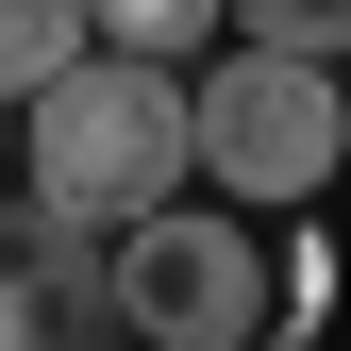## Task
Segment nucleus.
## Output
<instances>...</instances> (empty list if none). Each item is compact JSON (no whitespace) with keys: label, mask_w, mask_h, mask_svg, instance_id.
<instances>
[{"label":"nucleus","mask_w":351,"mask_h":351,"mask_svg":"<svg viewBox=\"0 0 351 351\" xmlns=\"http://www.w3.org/2000/svg\"><path fill=\"white\" fill-rule=\"evenodd\" d=\"M17 201H51L67 234H134V217L201 201V134H184V67H134V51H84L51 101L17 117Z\"/></svg>","instance_id":"obj_1"},{"label":"nucleus","mask_w":351,"mask_h":351,"mask_svg":"<svg viewBox=\"0 0 351 351\" xmlns=\"http://www.w3.org/2000/svg\"><path fill=\"white\" fill-rule=\"evenodd\" d=\"M184 134H201L217 217H301L351 184V84L285 67V51H217V67H184Z\"/></svg>","instance_id":"obj_2"},{"label":"nucleus","mask_w":351,"mask_h":351,"mask_svg":"<svg viewBox=\"0 0 351 351\" xmlns=\"http://www.w3.org/2000/svg\"><path fill=\"white\" fill-rule=\"evenodd\" d=\"M101 301H117V335H134V351H268L285 268L251 251V217L167 201V217H134V234L101 251Z\"/></svg>","instance_id":"obj_3"},{"label":"nucleus","mask_w":351,"mask_h":351,"mask_svg":"<svg viewBox=\"0 0 351 351\" xmlns=\"http://www.w3.org/2000/svg\"><path fill=\"white\" fill-rule=\"evenodd\" d=\"M0 351H117L101 234H67L51 201H0Z\"/></svg>","instance_id":"obj_4"},{"label":"nucleus","mask_w":351,"mask_h":351,"mask_svg":"<svg viewBox=\"0 0 351 351\" xmlns=\"http://www.w3.org/2000/svg\"><path fill=\"white\" fill-rule=\"evenodd\" d=\"M84 34L134 51V67H217L234 51V0H84Z\"/></svg>","instance_id":"obj_5"},{"label":"nucleus","mask_w":351,"mask_h":351,"mask_svg":"<svg viewBox=\"0 0 351 351\" xmlns=\"http://www.w3.org/2000/svg\"><path fill=\"white\" fill-rule=\"evenodd\" d=\"M84 51H101V34H84V0H0V117H34Z\"/></svg>","instance_id":"obj_6"},{"label":"nucleus","mask_w":351,"mask_h":351,"mask_svg":"<svg viewBox=\"0 0 351 351\" xmlns=\"http://www.w3.org/2000/svg\"><path fill=\"white\" fill-rule=\"evenodd\" d=\"M234 51H285V67H351V0H234Z\"/></svg>","instance_id":"obj_7"},{"label":"nucleus","mask_w":351,"mask_h":351,"mask_svg":"<svg viewBox=\"0 0 351 351\" xmlns=\"http://www.w3.org/2000/svg\"><path fill=\"white\" fill-rule=\"evenodd\" d=\"M0 167H17V117H0ZM0 201H17V184H0Z\"/></svg>","instance_id":"obj_8"}]
</instances>
